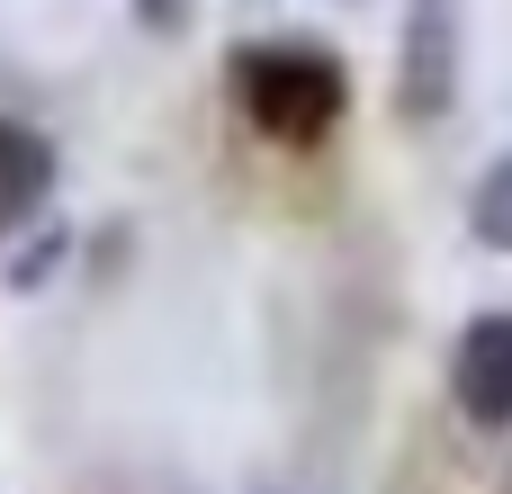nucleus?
Returning a JSON list of instances; mask_svg holds the SVG:
<instances>
[{
  "label": "nucleus",
  "mask_w": 512,
  "mask_h": 494,
  "mask_svg": "<svg viewBox=\"0 0 512 494\" xmlns=\"http://www.w3.org/2000/svg\"><path fill=\"white\" fill-rule=\"evenodd\" d=\"M234 99L270 144H324L351 117V72L324 36H261L234 54Z\"/></svg>",
  "instance_id": "nucleus-1"
},
{
  "label": "nucleus",
  "mask_w": 512,
  "mask_h": 494,
  "mask_svg": "<svg viewBox=\"0 0 512 494\" xmlns=\"http://www.w3.org/2000/svg\"><path fill=\"white\" fill-rule=\"evenodd\" d=\"M459 99V9L450 0H414L405 9V45H396V117L432 126Z\"/></svg>",
  "instance_id": "nucleus-2"
},
{
  "label": "nucleus",
  "mask_w": 512,
  "mask_h": 494,
  "mask_svg": "<svg viewBox=\"0 0 512 494\" xmlns=\"http://www.w3.org/2000/svg\"><path fill=\"white\" fill-rule=\"evenodd\" d=\"M450 405L477 432H512V306H486L450 351Z\"/></svg>",
  "instance_id": "nucleus-3"
},
{
  "label": "nucleus",
  "mask_w": 512,
  "mask_h": 494,
  "mask_svg": "<svg viewBox=\"0 0 512 494\" xmlns=\"http://www.w3.org/2000/svg\"><path fill=\"white\" fill-rule=\"evenodd\" d=\"M54 180H63L54 135H45V126L0 117V243H9V234H27V225L54 207Z\"/></svg>",
  "instance_id": "nucleus-4"
},
{
  "label": "nucleus",
  "mask_w": 512,
  "mask_h": 494,
  "mask_svg": "<svg viewBox=\"0 0 512 494\" xmlns=\"http://www.w3.org/2000/svg\"><path fill=\"white\" fill-rule=\"evenodd\" d=\"M468 234H477L486 252H512V153H495L486 180L468 189Z\"/></svg>",
  "instance_id": "nucleus-5"
},
{
  "label": "nucleus",
  "mask_w": 512,
  "mask_h": 494,
  "mask_svg": "<svg viewBox=\"0 0 512 494\" xmlns=\"http://www.w3.org/2000/svg\"><path fill=\"white\" fill-rule=\"evenodd\" d=\"M135 9V27H153V36H180L189 18H198V0H126Z\"/></svg>",
  "instance_id": "nucleus-6"
}]
</instances>
